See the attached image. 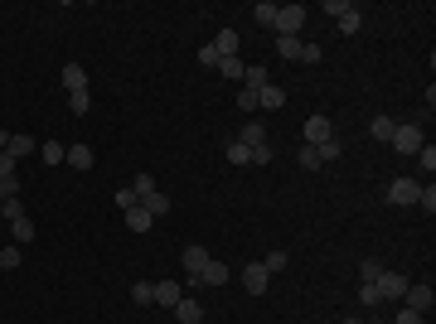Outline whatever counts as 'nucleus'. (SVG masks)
Returning <instances> with one entry per match:
<instances>
[{"label": "nucleus", "instance_id": "obj_1", "mask_svg": "<svg viewBox=\"0 0 436 324\" xmlns=\"http://www.w3.org/2000/svg\"><path fill=\"white\" fill-rule=\"evenodd\" d=\"M305 5H276V39H300V25H305Z\"/></svg>", "mask_w": 436, "mask_h": 324}, {"label": "nucleus", "instance_id": "obj_2", "mask_svg": "<svg viewBox=\"0 0 436 324\" xmlns=\"http://www.w3.org/2000/svg\"><path fill=\"white\" fill-rule=\"evenodd\" d=\"M325 15H334L339 34H359V29H364V10H359V5H344V0H325Z\"/></svg>", "mask_w": 436, "mask_h": 324}, {"label": "nucleus", "instance_id": "obj_3", "mask_svg": "<svg viewBox=\"0 0 436 324\" xmlns=\"http://www.w3.org/2000/svg\"><path fill=\"white\" fill-rule=\"evenodd\" d=\"M422 145H427L422 126H417V121H398V131H393V150H398V155H417Z\"/></svg>", "mask_w": 436, "mask_h": 324}, {"label": "nucleus", "instance_id": "obj_4", "mask_svg": "<svg viewBox=\"0 0 436 324\" xmlns=\"http://www.w3.org/2000/svg\"><path fill=\"white\" fill-rule=\"evenodd\" d=\"M276 54L291 58V63H320V44H305V39H276Z\"/></svg>", "mask_w": 436, "mask_h": 324}, {"label": "nucleus", "instance_id": "obj_5", "mask_svg": "<svg viewBox=\"0 0 436 324\" xmlns=\"http://www.w3.org/2000/svg\"><path fill=\"white\" fill-rule=\"evenodd\" d=\"M374 286H378V296H383V300H403V296H408V286H412V281L403 276V271H383V276L374 281Z\"/></svg>", "mask_w": 436, "mask_h": 324}, {"label": "nucleus", "instance_id": "obj_6", "mask_svg": "<svg viewBox=\"0 0 436 324\" xmlns=\"http://www.w3.org/2000/svg\"><path fill=\"white\" fill-rule=\"evenodd\" d=\"M267 286H272V271L262 267V262L243 267V291H247V296H267Z\"/></svg>", "mask_w": 436, "mask_h": 324}, {"label": "nucleus", "instance_id": "obj_7", "mask_svg": "<svg viewBox=\"0 0 436 324\" xmlns=\"http://www.w3.org/2000/svg\"><path fill=\"white\" fill-rule=\"evenodd\" d=\"M300 131H305V145H325V140H334V126H329V116H320V111H315V116H305V126H300Z\"/></svg>", "mask_w": 436, "mask_h": 324}, {"label": "nucleus", "instance_id": "obj_8", "mask_svg": "<svg viewBox=\"0 0 436 324\" xmlns=\"http://www.w3.org/2000/svg\"><path fill=\"white\" fill-rule=\"evenodd\" d=\"M417 194H422V184L403 174V179H393V184H388V203H398V208H408V203H417Z\"/></svg>", "mask_w": 436, "mask_h": 324}, {"label": "nucleus", "instance_id": "obj_9", "mask_svg": "<svg viewBox=\"0 0 436 324\" xmlns=\"http://www.w3.org/2000/svg\"><path fill=\"white\" fill-rule=\"evenodd\" d=\"M34 150H39V140H34L29 131H10V140H5V155H10L15 164L25 160V155H34Z\"/></svg>", "mask_w": 436, "mask_h": 324}, {"label": "nucleus", "instance_id": "obj_10", "mask_svg": "<svg viewBox=\"0 0 436 324\" xmlns=\"http://www.w3.org/2000/svg\"><path fill=\"white\" fill-rule=\"evenodd\" d=\"M403 300H408L403 310H417V315H427V310L436 305V291H432V286H408V296H403Z\"/></svg>", "mask_w": 436, "mask_h": 324}, {"label": "nucleus", "instance_id": "obj_11", "mask_svg": "<svg viewBox=\"0 0 436 324\" xmlns=\"http://www.w3.org/2000/svg\"><path fill=\"white\" fill-rule=\"evenodd\" d=\"M180 262H185V271H190V276H199V271L209 267V262H214V257H209V247H185V252H180Z\"/></svg>", "mask_w": 436, "mask_h": 324}, {"label": "nucleus", "instance_id": "obj_12", "mask_svg": "<svg viewBox=\"0 0 436 324\" xmlns=\"http://www.w3.org/2000/svg\"><path fill=\"white\" fill-rule=\"evenodd\" d=\"M238 140H243L247 150H257V145H267V126H262V121H243V131H238Z\"/></svg>", "mask_w": 436, "mask_h": 324}, {"label": "nucleus", "instance_id": "obj_13", "mask_svg": "<svg viewBox=\"0 0 436 324\" xmlns=\"http://www.w3.org/2000/svg\"><path fill=\"white\" fill-rule=\"evenodd\" d=\"M185 300V291L175 286V281H156V305H165V310H175Z\"/></svg>", "mask_w": 436, "mask_h": 324}, {"label": "nucleus", "instance_id": "obj_14", "mask_svg": "<svg viewBox=\"0 0 436 324\" xmlns=\"http://www.w3.org/2000/svg\"><path fill=\"white\" fill-rule=\"evenodd\" d=\"M228 276H233V271L223 267V262H209V267L199 271V286H228Z\"/></svg>", "mask_w": 436, "mask_h": 324}, {"label": "nucleus", "instance_id": "obj_15", "mask_svg": "<svg viewBox=\"0 0 436 324\" xmlns=\"http://www.w3.org/2000/svg\"><path fill=\"white\" fill-rule=\"evenodd\" d=\"M63 160L73 164V169H92L97 155H92V145H82V140H78V145H68V155H63Z\"/></svg>", "mask_w": 436, "mask_h": 324}, {"label": "nucleus", "instance_id": "obj_16", "mask_svg": "<svg viewBox=\"0 0 436 324\" xmlns=\"http://www.w3.org/2000/svg\"><path fill=\"white\" fill-rule=\"evenodd\" d=\"M257 107H267V111H276V107H286V92L276 87V82H267L262 92H257Z\"/></svg>", "mask_w": 436, "mask_h": 324}, {"label": "nucleus", "instance_id": "obj_17", "mask_svg": "<svg viewBox=\"0 0 436 324\" xmlns=\"http://www.w3.org/2000/svg\"><path fill=\"white\" fill-rule=\"evenodd\" d=\"M175 320L180 324H199L204 320V305H199V300H180V305H175Z\"/></svg>", "mask_w": 436, "mask_h": 324}, {"label": "nucleus", "instance_id": "obj_18", "mask_svg": "<svg viewBox=\"0 0 436 324\" xmlns=\"http://www.w3.org/2000/svg\"><path fill=\"white\" fill-rule=\"evenodd\" d=\"M63 87L68 92H87V73H82L78 63H63Z\"/></svg>", "mask_w": 436, "mask_h": 324}, {"label": "nucleus", "instance_id": "obj_19", "mask_svg": "<svg viewBox=\"0 0 436 324\" xmlns=\"http://www.w3.org/2000/svg\"><path fill=\"white\" fill-rule=\"evenodd\" d=\"M214 49H218V58H238V34H233V29H218Z\"/></svg>", "mask_w": 436, "mask_h": 324}, {"label": "nucleus", "instance_id": "obj_20", "mask_svg": "<svg viewBox=\"0 0 436 324\" xmlns=\"http://www.w3.org/2000/svg\"><path fill=\"white\" fill-rule=\"evenodd\" d=\"M393 131H398L393 116H374V121H369V135H374V140H393Z\"/></svg>", "mask_w": 436, "mask_h": 324}, {"label": "nucleus", "instance_id": "obj_21", "mask_svg": "<svg viewBox=\"0 0 436 324\" xmlns=\"http://www.w3.org/2000/svg\"><path fill=\"white\" fill-rule=\"evenodd\" d=\"M141 208H146V213H151V218H165V213H170V199H165V194L156 189V194H151V199H141Z\"/></svg>", "mask_w": 436, "mask_h": 324}, {"label": "nucleus", "instance_id": "obj_22", "mask_svg": "<svg viewBox=\"0 0 436 324\" xmlns=\"http://www.w3.org/2000/svg\"><path fill=\"white\" fill-rule=\"evenodd\" d=\"M151 223H156V218L146 213V208H141V203H136V208H126V228H131V233H146V228H151Z\"/></svg>", "mask_w": 436, "mask_h": 324}, {"label": "nucleus", "instance_id": "obj_23", "mask_svg": "<svg viewBox=\"0 0 436 324\" xmlns=\"http://www.w3.org/2000/svg\"><path fill=\"white\" fill-rule=\"evenodd\" d=\"M218 73H223V78H233V82H243L247 63H243V58H218Z\"/></svg>", "mask_w": 436, "mask_h": 324}, {"label": "nucleus", "instance_id": "obj_24", "mask_svg": "<svg viewBox=\"0 0 436 324\" xmlns=\"http://www.w3.org/2000/svg\"><path fill=\"white\" fill-rule=\"evenodd\" d=\"M252 20H257V25H262V29H272V25H276V5H272V0H262V5H252Z\"/></svg>", "mask_w": 436, "mask_h": 324}, {"label": "nucleus", "instance_id": "obj_25", "mask_svg": "<svg viewBox=\"0 0 436 324\" xmlns=\"http://www.w3.org/2000/svg\"><path fill=\"white\" fill-rule=\"evenodd\" d=\"M243 87H252V92H262V87H267V68H262V63H252V68L243 73Z\"/></svg>", "mask_w": 436, "mask_h": 324}, {"label": "nucleus", "instance_id": "obj_26", "mask_svg": "<svg viewBox=\"0 0 436 324\" xmlns=\"http://www.w3.org/2000/svg\"><path fill=\"white\" fill-rule=\"evenodd\" d=\"M10 233H15V242H20V247L34 242V223H29V213H25V218H15V223H10Z\"/></svg>", "mask_w": 436, "mask_h": 324}, {"label": "nucleus", "instance_id": "obj_27", "mask_svg": "<svg viewBox=\"0 0 436 324\" xmlns=\"http://www.w3.org/2000/svg\"><path fill=\"white\" fill-rule=\"evenodd\" d=\"M39 155H44V164H63L68 145H58V140H44V145H39Z\"/></svg>", "mask_w": 436, "mask_h": 324}, {"label": "nucleus", "instance_id": "obj_28", "mask_svg": "<svg viewBox=\"0 0 436 324\" xmlns=\"http://www.w3.org/2000/svg\"><path fill=\"white\" fill-rule=\"evenodd\" d=\"M131 300H136V305H156V281H136V286H131Z\"/></svg>", "mask_w": 436, "mask_h": 324}, {"label": "nucleus", "instance_id": "obj_29", "mask_svg": "<svg viewBox=\"0 0 436 324\" xmlns=\"http://www.w3.org/2000/svg\"><path fill=\"white\" fill-rule=\"evenodd\" d=\"M20 262H25V252H20V247H5V242H0V271H15Z\"/></svg>", "mask_w": 436, "mask_h": 324}, {"label": "nucleus", "instance_id": "obj_30", "mask_svg": "<svg viewBox=\"0 0 436 324\" xmlns=\"http://www.w3.org/2000/svg\"><path fill=\"white\" fill-rule=\"evenodd\" d=\"M296 164H300V169H320V150H315V145H300Z\"/></svg>", "mask_w": 436, "mask_h": 324}, {"label": "nucleus", "instance_id": "obj_31", "mask_svg": "<svg viewBox=\"0 0 436 324\" xmlns=\"http://www.w3.org/2000/svg\"><path fill=\"white\" fill-rule=\"evenodd\" d=\"M359 305H369V310L383 305V296H378V286H374V281H364V286H359Z\"/></svg>", "mask_w": 436, "mask_h": 324}, {"label": "nucleus", "instance_id": "obj_32", "mask_svg": "<svg viewBox=\"0 0 436 324\" xmlns=\"http://www.w3.org/2000/svg\"><path fill=\"white\" fill-rule=\"evenodd\" d=\"M228 160L233 164H252V150H247L243 140H228Z\"/></svg>", "mask_w": 436, "mask_h": 324}, {"label": "nucleus", "instance_id": "obj_33", "mask_svg": "<svg viewBox=\"0 0 436 324\" xmlns=\"http://www.w3.org/2000/svg\"><path fill=\"white\" fill-rule=\"evenodd\" d=\"M131 189H136V199H151V194H156V179H151V174L141 169L136 179H131Z\"/></svg>", "mask_w": 436, "mask_h": 324}, {"label": "nucleus", "instance_id": "obj_34", "mask_svg": "<svg viewBox=\"0 0 436 324\" xmlns=\"http://www.w3.org/2000/svg\"><path fill=\"white\" fill-rule=\"evenodd\" d=\"M315 150H320V164H334L339 155H344V150H339V140H325V145H315Z\"/></svg>", "mask_w": 436, "mask_h": 324}, {"label": "nucleus", "instance_id": "obj_35", "mask_svg": "<svg viewBox=\"0 0 436 324\" xmlns=\"http://www.w3.org/2000/svg\"><path fill=\"white\" fill-rule=\"evenodd\" d=\"M87 107H92V97H87V92H68V111H73V116H82Z\"/></svg>", "mask_w": 436, "mask_h": 324}, {"label": "nucleus", "instance_id": "obj_36", "mask_svg": "<svg viewBox=\"0 0 436 324\" xmlns=\"http://www.w3.org/2000/svg\"><path fill=\"white\" fill-rule=\"evenodd\" d=\"M286 262H291L286 252H267V257H262V267L272 271V276H276V271H286Z\"/></svg>", "mask_w": 436, "mask_h": 324}, {"label": "nucleus", "instance_id": "obj_37", "mask_svg": "<svg viewBox=\"0 0 436 324\" xmlns=\"http://www.w3.org/2000/svg\"><path fill=\"white\" fill-rule=\"evenodd\" d=\"M0 208H5V223H15V218H25V203H20V199H0Z\"/></svg>", "mask_w": 436, "mask_h": 324}, {"label": "nucleus", "instance_id": "obj_38", "mask_svg": "<svg viewBox=\"0 0 436 324\" xmlns=\"http://www.w3.org/2000/svg\"><path fill=\"white\" fill-rule=\"evenodd\" d=\"M0 199H20V179L15 174H0Z\"/></svg>", "mask_w": 436, "mask_h": 324}, {"label": "nucleus", "instance_id": "obj_39", "mask_svg": "<svg viewBox=\"0 0 436 324\" xmlns=\"http://www.w3.org/2000/svg\"><path fill=\"white\" fill-rule=\"evenodd\" d=\"M141 199H136V189H131V184H126V189H116V208H136Z\"/></svg>", "mask_w": 436, "mask_h": 324}, {"label": "nucleus", "instance_id": "obj_40", "mask_svg": "<svg viewBox=\"0 0 436 324\" xmlns=\"http://www.w3.org/2000/svg\"><path fill=\"white\" fill-rule=\"evenodd\" d=\"M378 276H383V267H378V262H374V257H369V262L359 267V281H378Z\"/></svg>", "mask_w": 436, "mask_h": 324}, {"label": "nucleus", "instance_id": "obj_41", "mask_svg": "<svg viewBox=\"0 0 436 324\" xmlns=\"http://www.w3.org/2000/svg\"><path fill=\"white\" fill-rule=\"evenodd\" d=\"M417 208H427V213H436V189H432V184H427V189L417 194Z\"/></svg>", "mask_w": 436, "mask_h": 324}, {"label": "nucleus", "instance_id": "obj_42", "mask_svg": "<svg viewBox=\"0 0 436 324\" xmlns=\"http://www.w3.org/2000/svg\"><path fill=\"white\" fill-rule=\"evenodd\" d=\"M238 111H257V92H252V87L238 92Z\"/></svg>", "mask_w": 436, "mask_h": 324}, {"label": "nucleus", "instance_id": "obj_43", "mask_svg": "<svg viewBox=\"0 0 436 324\" xmlns=\"http://www.w3.org/2000/svg\"><path fill=\"white\" fill-rule=\"evenodd\" d=\"M199 63H204V68H218V49H214V44L199 49Z\"/></svg>", "mask_w": 436, "mask_h": 324}, {"label": "nucleus", "instance_id": "obj_44", "mask_svg": "<svg viewBox=\"0 0 436 324\" xmlns=\"http://www.w3.org/2000/svg\"><path fill=\"white\" fill-rule=\"evenodd\" d=\"M393 324H427V315H417V310H398V320Z\"/></svg>", "mask_w": 436, "mask_h": 324}, {"label": "nucleus", "instance_id": "obj_45", "mask_svg": "<svg viewBox=\"0 0 436 324\" xmlns=\"http://www.w3.org/2000/svg\"><path fill=\"white\" fill-rule=\"evenodd\" d=\"M417 160H422V169H436V150H432V145H422V150H417Z\"/></svg>", "mask_w": 436, "mask_h": 324}, {"label": "nucleus", "instance_id": "obj_46", "mask_svg": "<svg viewBox=\"0 0 436 324\" xmlns=\"http://www.w3.org/2000/svg\"><path fill=\"white\" fill-rule=\"evenodd\" d=\"M252 164H272V145H257V150H252Z\"/></svg>", "mask_w": 436, "mask_h": 324}, {"label": "nucleus", "instance_id": "obj_47", "mask_svg": "<svg viewBox=\"0 0 436 324\" xmlns=\"http://www.w3.org/2000/svg\"><path fill=\"white\" fill-rule=\"evenodd\" d=\"M0 174H15V160H10L5 150H0Z\"/></svg>", "mask_w": 436, "mask_h": 324}, {"label": "nucleus", "instance_id": "obj_48", "mask_svg": "<svg viewBox=\"0 0 436 324\" xmlns=\"http://www.w3.org/2000/svg\"><path fill=\"white\" fill-rule=\"evenodd\" d=\"M5 140H10V131H5V126H0V150H5Z\"/></svg>", "mask_w": 436, "mask_h": 324}, {"label": "nucleus", "instance_id": "obj_49", "mask_svg": "<svg viewBox=\"0 0 436 324\" xmlns=\"http://www.w3.org/2000/svg\"><path fill=\"white\" fill-rule=\"evenodd\" d=\"M344 324H369V320H344Z\"/></svg>", "mask_w": 436, "mask_h": 324}, {"label": "nucleus", "instance_id": "obj_50", "mask_svg": "<svg viewBox=\"0 0 436 324\" xmlns=\"http://www.w3.org/2000/svg\"><path fill=\"white\" fill-rule=\"evenodd\" d=\"M369 324H388V320H369Z\"/></svg>", "mask_w": 436, "mask_h": 324}, {"label": "nucleus", "instance_id": "obj_51", "mask_svg": "<svg viewBox=\"0 0 436 324\" xmlns=\"http://www.w3.org/2000/svg\"><path fill=\"white\" fill-rule=\"evenodd\" d=\"M0 218H5V208H0Z\"/></svg>", "mask_w": 436, "mask_h": 324}]
</instances>
